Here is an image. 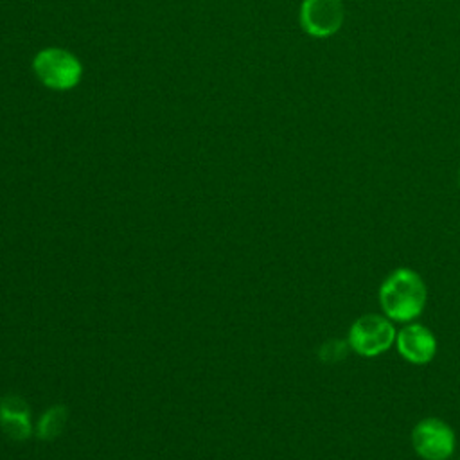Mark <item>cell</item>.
<instances>
[{"mask_svg": "<svg viewBox=\"0 0 460 460\" xmlns=\"http://www.w3.org/2000/svg\"><path fill=\"white\" fill-rule=\"evenodd\" d=\"M428 300L422 277L411 268L394 270L379 286V305L392 322L408 323L420 316Z\"/></svg>", "mask_w": 460, "mask_h": 460, "instance_id": "cell-1", "label": "cell"}, {"mask_svg": "<svg viewBox=\"0 0 460 460\" xmlns=\"http://www.w3.org/2000/svg\"><path fill=\"white\" fill-rule=\"evenodd\" d=\"M394 322L377 313H367L356 318L349 329V347L363 358H374L386 352L395 343Z\"/></svg>", "mask_w": 460, "mask_h": 460, "instance_id": "cell-2", "label": "cell"}, {"mask_svg": "<svg viewBox=\"0 0 460 460\" xmlns=\"http://www.w3.org/2000/svg\"><path fill=\"white\" fill-rule=\"evenodd\" d=\"M411 446L424 460H447L455 453L456 438L446 420L438 417H426L413 426Z\"/></svg>", "mask_w": 460, "mask_h": 460, "instance_id": "cell-3", "label": "cell"}, {"mask_svg": "<svg viewBox=\"0 0 460 460\" xmlns=\"http://www.w3.org/2000/svg\"><path fill=\"white\" fill-rule=\"evenodd\" d=\"M38 77L50 88H70L79 81L81 66L75 58L61 49H49L38 54L34 61Z\"/></svg>", "mask_w": 460, "mask_h": 460, "instance_id": "cell-4", "label": "cell"}, {"mask_svg": "<svg viewBox=\"0 0 460 460\" xmlns=\"http://www.w3.org/2000/svg\"><path fill=\"white\" fill-rule=\"evenodd\" d=\"M345 20L341 0H304L300 7L302 29L316 38H327L340 31Z\"/></svg>", "mask_w": 460, "mask_h": 460, "instance_id": "cell-5", "label": "cell"}, {"mask_svg": "<svg viewBox=\"0 0 460 460\" xmlns=\"http://www.w3.org/2000/svg\"><path fill=\"white\" fill-rule=\"evenodd\" d=\"M395 347L408 363L426 365L435 358L437 338L426 325L408 322L397 331Z\"/></svg>", "mask_w": 460, "mask_h": 460, "instance_id": "cell-6", "label": "cell"}, {"mask_svg": "<svg viewBox=\"0 0 460 460\" xmlns=\"http://www.w3.org/2000/svg\"><path fill=\"white\" fill-rule=\"evenodd\" d=\"M0 428L13 440H25L32 433L29 404L18 395H5L0 401Z\"/></svg>", "mask_w": 460, "mask_h": 460, "instance_id": "cell-7", "label": "cell"}, {"mask_svg": "<svg viewBox=\"0 0 460 460\" xmlns=\"http://www.w3.org/2000/svg\"><path fill=\"white\" fill-rule=\"evenodd\" d=\"M66 408L65 406H54L50 410H47L38 426H36V435L41 438V440H52L56 438L63 428H65V422H66Z\"/></svg>", "mask_w": 460, "mask_h": 460, "instance_id": "cell-8", "label": "cell"}, {"mask_svg": "<svg viewBox=\"0 0 460 460\" xmlns=\"http://www.w3.org/2000/svg\"><path fill=\"white\" fill-rule=\"evenodd\" d=\"M349 341L347 340H340V338H332V340H327L320 349H318V358L320 361L323 363H338L341 361L347 352H349Z\"/></svg>", "mask_w": 460, "mask_h": 460, "instance_id": "cell-9", "label": "cell"}, {"mask_svg": "<svg viewBox=\"0 0 460 460\" xmlns=\"http://www.w3.org/2000/svg\"><path fill=\"white\" fill-rule=\"evenodd\" d=\"M458 187H460V169H458Z\"/></svg>", "mask_w": 460, "mask_h": 460, "instance_id": "cell-10", "label": "cell"}]
</instances>
